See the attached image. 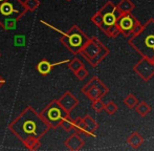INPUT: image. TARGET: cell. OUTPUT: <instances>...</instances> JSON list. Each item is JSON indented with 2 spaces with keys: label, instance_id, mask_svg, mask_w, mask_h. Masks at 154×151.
<instances>
[{
  "label": "cell",
  "instance_id": "obj_23",
  "mask_svg": "<svg viewBox=\"0 0 154 151\" xmlns=\"http://www.w3.org/2000/svg\"><path fill=\"white\" fill-rule=\"evenodd\" d=\"M104 33H105L106 36H107V37H109V38H116L119 35H121V32H120V29H119L116 23L108 27V29H106Z\"/></svg>",
  "mask_w": 154,
  "mask_h": 151
},
{
  "label": "cell",
  "instance_id": "obj_16",
  "mask_svg": "<svg viewBox=\"0 0 154 151\" xmlns=\"http://www.w3.org/2000/svg\"><path fill=\"white\" fill-rule=\"evenodd\" d=\"M59 63H56V64H51L49 61H47L46 59H43L37 64V70L40 72L41 75L43 76H46L48 75L49 72H51V69L54 68V66L58 65Z\"/></svg>",
  "mask_w": 154,
  "mask_h": 151
},
{
  "label": "cell",
  "instance_id": "obj_25",
  "mask_svg": "<svg viewBox=\"0 0 154 151\" xmlns=\"http://www.w3.org/2000/svg\"><path fill=\"white\" fill-rule=\"evenodd\" d=\"M104 110L109 114V116H112V114H114L116 111L119 110V107H118V105L113 102V101H109L107 104H105V108H104Z\"/></svg>",
  "mask_w": 154,
  "mask_h": 151
},
{
  "label": "cell",
  "instance_id": "obj_24",
  "mask_svg": "<svg viewBox=\"0 0 154 151\" xmlns=\"http://www.w3.org/2000/svg\"><path fill=\"white\" fill-rule=\"evenodd\" d=\"M60 127H62L63 129H64L65 131H70L72 130L73 128V120L70 118V116H66V118L64 119V120L62 121L61 125H60Z\"/></svg>",
  "mask_w": 154,
  "mask_h": 151
},
{
  "label": "cell",
  "instance_id": "obj_17",
  "mask_svg": "<svg viewBox=\"0 0 154 151\" xmlns=\"http://www.w3.org/2000/svg\"><path fill=\"white\" fill-rule=\"evenodd\" d=\"M134 109H135V111L137 112V114H140V116H143V118L146 116H148L149 112L151 111L150 105L147 104L145 101H140V102H138L137 104L135 105Z\"/></svg>",
  "mask_w": 154,
  "mask_h": 151
},
{
  "label": "cell",
  "instance_id": "obj_2",
  "mask_svg": "<svg viewBox=\"0 0 154 151\" xmlns=\"http://www.w3.org/2000/svg\"><path fill=\"white\" fill-rule=\"evenodd\" d=\"M129 45L142 57L152 59L154 57V19L150 18L142 25V29L132 35Z\"/></svg>",
  "mask_w": 154,
  "mask_h": 151
},
{
  "label": "cell",
  "instance_id": "obj_14",
  "mask_svg": "<svg viewBox=\"0 0 154 151\" xmlns=\"http://www.w3.org/2000/svg\"><path fill=\"white\" fill-rule=\"evenodd\" d=\"M83 120L86 125V135L87 137H94L95 131L99 128V124L97 123V121L89 114H86L83 118Z\"/></svg>",
  "mask_w": 154,
  "mask_h": 151
},
{
  "label": "cell",
  "instance_id": "obj_9",
  "mask_svg": "<svg viewBox=\"0 0 154 151\" xmlns=\"http://www.w3.org/2000/svg\"><path fill=\"white\" fill-rule=\"evenodd\" d=\"M97 12L100 13V15H101L102 18H103L101 26L99 27V29H102L103 32H105L109 26L116 24L119 16L121 15L120 13L118 12V10H116V4L112 1H107Z\"/></svg>",
  "mask_w": 154,
  "mask_h": 151
},
{
  "label": "cell",
  "instance_id": "obj_4",
  "mask_svg": "<svg viewBox=\"0 0 154 151\" xmlns=\"http://www.w3.org/2000/svg\"><path fill=\"white\" fill-rule=\"evenodd\" d=\"M80 54L87 60L90 65L97 67L109 55L110 49L97 37H91L88 39Z\"/></svg>",
  "mask_w": 154,
  "mask_h": 151
},
{
  "label": "cell",
  "instance_id": "obj_28",
  "mask_svg": "<svg viewBox=\"0 0 154 151\" xmlns=\"http://www.w3.org/2000/svg\"><path fill=\"white\" fill-rule=\"evenodd\" d=\"M4 83H5V80H4L3 78L1 77V76H0V88H1L2 86L4 85Z\"/></svg>",
  "mask_w": 154,
  "mask_h": 151
},
{
  "label": "cell",
  "instance_id": "obj_30",
  "mask_svg": "<svg viewBox=\"0 0 154 151\" xmlns=\"http://www.w3.org/2000/svg\"><path fill=\"white\" fill-rule=\"evenodd\" d=\"M0 58H1V53H0Z\"/></svg>",
  "mask_w": 154,
  "mask_h": 151
},
{
  "label": "cell",
  "instance_id": "obj_12",
  "mask_svg": "<svg viewBox=\"0 0 154 151\" xmlns=\"http://www.w3.org/2000/svg\"><path fill=\"white\" fill-rule=\"evenodd\" d=\"M65 146L71 151H79L85 146V141L81 137L80 133L73 132L65 141Z\"/></svg>",
  "mask_w": 154,
  "mask_h": 151
},
{
  "label": "cell",
  "instance_id": "obj_1",
  "mask_svg": "<svg viewBox=\"0 0 154 151\" xmlns=\"http://www.w3.org/2000/svg\"><path fill=\"white\" fill-rule=\"evenodd\" d=\"M8 129L21 141L27 137L41 139L51 129L43 118L32 107L27 106L23 111L12 121Z\"/></svg>",
  "mask_w": 154,
  "mask_h": 151
},
{
  "label": "cell",
  "instance_id": "obj_8",
  "mask_svg": "<svg viewBox=\"0 0 154 151\" xmlns=\"http://www.w3.org/2000/svg\"><path fill=\"white\" fill-rule=\"evenodd\" d=\"M82 92L90 101H94L97 100V99H102L104 96H106L109 92V88L97 77H92L82 87Z\"/></svg>",
  "mask_w": 154,
  "mask_h": 151
},
{
  "label": "cell",
  "instance_id": "obj_6",
  "mask_svg": "<svg viewBox=\"0 0 154 151\" xmlns=\"http://www.w3.org/2000/svg\"><path fill=\"white\" fill-rule=\"evenodd\" d=\"M40 116L51 128L57 129L60 127L62 121L70 114L59 104L58 100H53L44 107V109L40 112Z\"/></svg>",
  "mask_w": 154,
  "mask_h": 151
},
{
  "label": "cell",
  "instance_id": "obj_7",
  "mask_svg": "<svg viewBox=\"0 0 154 151\" xmlns=\"http://www.w3.org/2000/svg\"><path fill=\"white\" fill-rule=\"evenodd\" d=\"M116 25L124 37H131L142 29V23L131 13L120 15L116 20Z\"/></svg>",
  "mask_w": 154,
  "mask_h": 151
},
{
  "label": "cell",
  "instance_id": "obj_15",
  "mask_svg": "<svg viewBox=\"0 0 154 151\" xmlns=\"http://www.w3.org/2000/svg\"><path fill=\"white\" fill-rule=\"evenodd\" d=\"M116 10L120 13L121 15L128 14V13H131L132 11L135 8V4L131 1V0H121L118 4H116Z\"/></svg>",
  "mask_w": 154,
  "mask_h": 151
},
{
  "label": "cell",
  "instance_id": "obj_20",
  "mask_svg": "<svg viewBox=\"0 0 154 151\" xmlns=\"http://www.w3.org/2000/svg\"><path fill=\"white\" fill-rule=\"evenodd\" d=\"M123 103L128 107L129 109H134L135 105L138 103V100L133 94H129L123 99Z\"/></svg>",
  "mask_w": 154,
  "mask_h": 151
},
{
  "label": "cell",
  "instance_id": "obj_5",
  "mask_svg": "<svg viewBox=\"0 0 154 151\" xmlns=\"http://www.w3.org/2000/svg\"><path fill=\"white\" fill-rule=\"evenodd\" d=\"M87 35L78 25H72L60 38V41L72 55L77 56L81 53L84 45L88 41Z\"/></svg>",
  "mask_w": 154,
  "mask_h": 151
},
{
  "label": "cell",
  "instance_id": "obj_27",
  "mask_svg": "<svg viewBox=\"0 0 154 151\" xmlns=\"http://www.w3.org/2000/svg\"><path fill=\"white\" fill-rule=\"evenodd\" d=\"M75 77L78 78V80H80V81H83V80H85L86 78L88 77V70L86 69L85 66H83V67H81L80 69H78L77 72H75Z\"/></svg>",
  "mask_w": 154,
  "mask_h": 151
},
{
  "label": "cell",
  "instance_id": "obj_31",
  "mask_svg": "<svg viewBox=\"0 0 154 151\" xmlns=\"http://www.w3.org/2000/svg\"><path fill=\"white\" fill-rule=\"evenodd\" d=\"M2 1H3V0H0V2H2Z\"/></svg>",
  "mask_w": 154,
  "mask_h": 151
},
{
  "label": "cell",
  "instance_id": "obj_29",
  "mask_svg": "<svg viewBox=\"0 0 154 151\" xmlns=\"http://www.w3.org/2000/svg\"><path fill=\"white\" fill-rule=\"evenodd\" d=\"M151 60H152V62H153V63H154V57L152 58V59H151Z\"/></svg>",
  "mask_w": 154,
  "mask_h": 151
},
{
  "label": "cell",
  "instance_id": "obj_32",
  "mask_svg": "<svg viewBox=\"0 0 154 151\" xmlns=\"http://www.w3.org/2000/svg\"><path fill=\"white\" fill-rule=\"evenodd\" d=\"M67 1H71V0H67Z\"/></svg>",
  "mask_w": 154,
  "mask_h": 151
},
{
  "label": "cell",
  "instance_id": "obj_19",
  "mask_svg": "<svg viewBox=\"0 0 154 151\" xmlns=\"http://www.w3.org/2000/svg\"><path fill=\"white\" fill-rule=\"evenodd\" d=\"M73 130L75 132L80 133V134H85L86 135V125L84 122L83 118H77L73 120Z\"/></svg>",
  "mask_w": 154,
  "mask_h": 151
},
{
  "label": "cell",
  "instance_id": "obj_21",
  "mask_svg": "<svg viewBox=\"0 0 154 151\" xmlns=\"http://www.w3.org/2000/svg\"><path fill=\"white\" fill-rule=\"evenodd\" d=\"M83 66H84V63L77 57L72 58V59L68 62V68L73 72V74H75L78 69H80L81 67H83Z\"/></svg>",
  "mask_w": 154,
  "mask_h": 151
},
{
  "label": "cell",
  "instance_id": "obj_3",
  "mask_svg": "<svg viewBox=\"0 0 154 151\" xmlns=\"http://www.w3.org/2000/svg\"><path fill=\"white\" fill-rule=\"evenodd\" d=\"M26 12L22 0H3L0 2V26L5 31L15 29Z\"/></svg>",
  "mask_w": 154,
  "mask_h": 151
},
{
  "label": "cell",
  "instance_id": "obj_26",
  "mask_svg": "<svg viewBox=\"0 0 154 151\" xmlns=\"http://www.w3.org/2000/svg\"><path fill=\"white\" fill-rule=\"evenodd\" d=\"M92 104H91V107L92 109L95 111V112H102L105 108V103L102 101V99H97V100H94V101H91Z\"/></svg>",
  "mask_w": 154,
  "mask_h": 151
},
{
  "label": "cell",
  "instance_id": "obj_18",
  "mask_svg": "<svg viewBox=\"0 0 154 151\" xmlns=\"http://www.w3.org/2000/svg\"><path fill=\"white\" fill-rule=\"evenodd\" d=\"M24 146L27 148L29 150H38L41 146L40 143V139H36V137H27L23 141Z\"/></svg>",
  "mask_w": 154,
  "mask_h": 151
},
{
  "label": "cell",
  "instance_id": "obj_10",
  "mask_svg": "<svg viewBox=\"0 0 154 151\" xmlns=\"http://www.w3.org/2000/svg\"><path fill=\"white\" fill-rule=\"evenodd\" d=\"M133 72L144 81H149L154 77V63L152 60L142 57V59L133 66Z\"/></svg>",
  "mask_w": 154,
  "mask_h": 151
},
{
  "label": "cell",
  "instance_id": "obj_11",
  "mask_svg": "<svg viewBox=\"0 0 154 151\" xmlns=\"http://www.w3.org/2000/svg\"><path fill=\"white\" fill-rule=\"evenodd\" d=\"M58 102H59V104L69 113H70L71 111L77 107V105L79 104V100H78L70 91H66L65 94H63L61 96V98L58 100Z\"/></svg>",
  "mask_w": 154,
  "mask_h": 151
},
{
  "label": "cell",
  "instance_id": "obj_13",
  "mask_svg": "<svg viewBox=\"0 0 154 151\" xmlns=\"http://www.w3.org/2000/svg\"><path fill=\"white\" fill-rule=\"evenodd\" d=\"M127 144L132 148V149L136 150L144 144V137L137 132V131H133L131 132L127 137Z\"/></svg>",
  "mask_w": 154,
  "mask_h": 151
},
{
  "label": "cell",
  "instance_id": "obj_22",
  "mask_svg": "<svg viewBox=\"0 0 154 151\" xmlns=\"http://www.w3.org/2000/svg\"><path fill=\"white\" fill-rule=\"evenodd\" d=\"M23 4L27 12H35L40 5V1L39 0H25L23 1Z\"/></svg>",
  "mask_w": 154,
  "mask_h": 151
}]
</instances>
